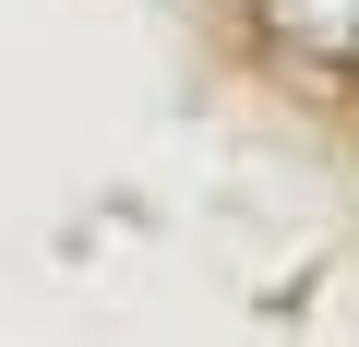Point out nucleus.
<instances>
[{
    "label": "nucleus",
    "instance_id": "f257e3e1",
    "mask_svg": "<svg viewBox=\"0 0 359 347\" xmlns=\"http://www.w3.org/2000/svg\"><path fill=\"white\" fill-rule=\"evenodd\" d=\"M276 25L299 48H359V0H276Z\"/></svg>",
    "mask_w": 359,
    "mask_h": 347
}]
</instances>
